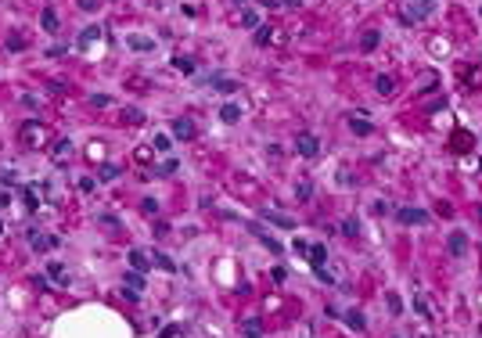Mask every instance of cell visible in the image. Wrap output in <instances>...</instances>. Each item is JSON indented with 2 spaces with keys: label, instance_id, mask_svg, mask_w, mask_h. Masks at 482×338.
<instances>
[{
  "label": "cell",
  "instance_id": "obj_38",
  "mask_svg": "<svg viewBox=\"0 0 482 338\" xmlns=\"http://www.w3.org/2000/svg\"><path fill=\"white\" fill-rule=\"evenodd\" d=\"M0 231H4V227H0Z\"/></svg>",
  "mask_w": 482,
  "mask_h": 338
},
{
  "label": "cell",
  "instance_id": "obj_6",
  "mask_svg": "<svg viewBox=\"0 0 482 338\" xmlns=\"http://www.w3.org/2000/svg\"><path fill=\"white\" fill-rule=\"evenodd\" d=\"M248 231H252V234H256V237H259V241H263V245H266V249H270V252H274V255H281V241H274V237H270V234H263V227H259V223H248Z\"/></svg>",
  "mask_w": 482,
  "mask_h": 338
},
{
  "label": "cell",
  "instance_id": "obj_19",
  "mask_svg": "<svg viewBox=\"0 0 482 338\" xmlns=\"http://www.w3.org/2000/svg\"><path fill=\"white\" fill-rule=\"evenodd\" d=\"M220 115H223V123H238V119H241V108H238V105H223V108H220Z\"/></svg>",
  "mask_w": 482,
  "mask_h": 338
},
{
  "label": "cell",
  "instance_id": "obj_10",
  "mask_svg": "<svg viewBox=\"0 0 482 338\" xmlns=\"http://www.w3.org/2000/svg\"><path fill=\"white\" fill-rule=\"evenodd\" d=\"M126 285H130V291H133V295H137V291H144V288H148V285H144V273H141V270H130V273H126Z\"/></svg>",
  "mask_w": 482,
  "mask_h": 338
},
{
  "label": "cell",
  "instance_id": "obj_35",
  "mask_svg": "<svg viewBox=\"0 0 482 338\" xmlns=\"http://www.w3.org/2000/svg\"><path fill=\"white\" fill-rule=\"evenodd\" d=\"M342 231H346L349 237H356V223H353V220H346V223H342Z\"/></svg>",
  "mask_w": 482,
  "mask_h": 338
},
{
  "label": "cell",
  "instance_id": "obj_29",
  "mask_svg": "<svg viewBox=\"0 0 482 338\" xmlns=\"http://www.w3.org/2000/svg\"><path fill=\"white\" fill-rule=\"evenodd\" d=\"M94 187H97V184H94L90 177H83V180H79V191H83V195H94Z\"/></svg>",
  "mask_w": 482,
  "mask_h": 338
},
{
  "label": "cell",
  "instance_id": "obj_30",
  "mask_svg": "<svg viewBox=\"0 0 482 338\" xmlns=\"http://www.w3.org/2000/svg\"><path fill=\"white\" fill-rule=\"evenodd\" d=\"M414 309H418V313H421V317H432V313H428V302H425V299H421V295H418V299H414Z\"/></svg>",
  "mask_w": 482,
  "mask_h": 338
},
{
  "label": "cell",
  "instance_id": "obj_11",
  "mask_svg": "<svg viewBox=\"0 0 482 338\" xmlns=\"http://www.w3.org/2000/svg\"><path fill=\"white\" fill-rule=\"evenodd\" d=\"M40 22H43V29H47V33H58V15H54V7H43Z\"/></svg>",
  "mask_w": 482,
  "mask_h": 338
},
{
  "label": "cell",
  "instance_id": "obj_36",
  "mask_svg": "<svg viewBox=\"0 0 482 338\" xmlns=\"http://www.w3.org/2000/svg\"><path fill=\"white\" fill-rule=\"evenodd\" d=\"M79 7H83V11H94V7H97V0H79Z\"/></svg>",
  "mask_w": 482,
  "mask_h": 338
},
{
  "label": "cell",
  "instance_id": "obj_31",
  "mask_svg": "<svg viewBox=\"0 0 482 338\" xmlns=\"http://www.w3.org/2000/svg\"><path fill=\"white\" fill-rule=\"evenodd\" d=\"M295 195H299V202H306V198H310V184H306V180H302V184L295 187Z\"/></svg>",
  "mask_w": 482,
  "mask_h": 338
},
{
  "label": "cell",
  "instance_id": "obj_28",
  "mask_svg": "<svg viewBox=\"0 0 482 338\" xmlns=\"http://www.w3.org/2000/svg\"><path fill=\"white\" fill-rule=\"evenodd\" d=\"M173 65H177L180 72H194V61H191V58H177V61H173Z\"/></svg>",
  "mask_w": 482,
  "mask_h": 338
},
{
  "label": "cell",
  "instance_id": "obj_16",
  "mask_svg": "<svg viewBox=\"0 0 482 338\" xmlns=\"http://www.w3.org/2000/svg\"><path fill=\"white\" fill-rule=\"evenodd\" d=\"M241 22H245V29H256V25H259V11H252V7H241Z\"/></svg>",
  "mask_w": 482,
  "mask_h": 338
},
{
  "label": "cell",
  "instance_id": "obj_24",
  "mask_svg": "<svg viewBox=\"0 0 482 338\" xmlns=\"http://www.w3.org/2000/svg\"><path fill=\"white\" fill-rule=\"evenodd\" d=\"M69 151H72V144H69V141H61L58 148H54V162H61V159H69Z\"/></svg>",
  "mask_w": 482,
  "mask_h": 338
},
{
  "label": "cell",
  "instance_id": "obj_1",
  "mask_svg": "<svg viewBox=\"0 0 482 338\" xmlns=\"http://www.w3.org/2000/svg\"><path fill=\"white\" fill-rule=\"evenodd\" d=\"M446 249H450L453 259H464V255H468V237H464V231H450Z\"/></svg>",
  "mask_w": 482,
  "mask_h": 338
},
{
  "label": "cell",
  "instance_id": "obj_8",
  "mask_svg": "<svg viewBox=\"0 0 482 338\" xmlns=\"http://www.w3.org/2000/svg\"><path fill=\"white\" fill-rule=\"evenodd\" d=\"M378 40H382V33H378V29H367L364 36H360V51H364V54H371V51L378 47Z\"/></svg>",
  "mask_w": 482,
  "mask_h": 338
},
{
  "label": "cell",
  "instance_id": "obj_20",
  "mask_svg": "<svg viewBox=\"0 0 482 338\" xmlns=\"http://www.w3.org/2000/svg\"><path fill=\"white\" fill-rule=\"evenodd\" d=\"M346 324L353 327V331H364V317H360V309H349V313H346Z\"/></svg>",
  "mask_w": 482,
  "mask_h": 338
},
{
  "label": "cell",
  "instance_id": "obj_33",
  "mask_svg": "<svg viewBox=\"0 0 482 338\" xmlns=\"http://www.w3.org/2000/svg\"><path fill=\"white\" fill-rule=\"evenodd\" d=\"M151 259H155V263H159V267H162V270H173V263H169V259H166V255H159V252H155V255H151Z\"/></svg>",
  "mask_w": 482,
  "mask_h": 338
},
{
  "label": "cell",
  "instance_id": "obj_27",
  "mask_svg": "<svg viewBox=\"0 0 482 338\" xmlns=\"http://www.w3.org/2000/svg\"><path fill=\"white\" fill-rule=\"evenodd\" d=\"M389 309H392V313H403V302H400L396 291H389Z\"/></svg>",
  "mask_w": 482,
  "mask_h": 338
},
{
  "label": "cell",
  "instance_id": "obj_2",
  "mask_svg": "<svg viewBox=\"0 0 482 338\" xmlns=\"http://www.w3.org/2000/svg\"><path fill=\"white\" fill-rule=\"evenodd\" d=\"M18 133H22V137H25V144H33V148H36V144H47V130H43L40 123H25Z\"/></svg>",
  "mask_w": 482,
  "mask_h": 338
},
{
  "label": "cell",
  "instance_id": "obj_22",
  "mask_svg": "<svg viewBox=\"0 0 482 338\" xmlns=\"http://www.w3.org/2000/svg\"><path fill=\"white\" fill-rule=\"evenodd\" d=\"M97 177H101V180H115V177H119V166H112V162H105Z\"/></svg>",
  "mask_w": 482,
  "mask_h": 338
},
{
  "label": "cell",
  "instance_id": "obj_32",
  "mask_svg": "<svg viewBox=\"0 0 482 338\" xmlns=\"http://www.w3.org/2000/svg\"><path fill=\"white\" fill-rule=\"evenodd\" d=\"M25 202H29V209H36V202H40V198H36V187H25Z\"/></svg>",
  "mask_w": 482,
  "mask_h": 338
},
{
  "label": "cell",
  "instance_id": "obj_25",
  "mask_svg": "<svg viewBox=\"0 0 482 338\" xmlns=\"http://www.w3.org/2000/svg\"><path fill=\"white\" fill-rule=\"evenodd\" d=\"M212 87H216V90H223V94H234V90H238V83H234V79H216Z\"/></svg>",
  "mask_w": 482,
  "mask_h": 338
},
{
  "label": "cell",
  "instance_id": "obj_4",
  "mask_svg": "<svg viewBox=\"0 0 482 338\" xmlns=\"http://www.w3.org/2000/svg\"><path fill=\"white\" fill-rule=\"evenodd\" d=\"M173 137H177V141H194V137H198V126H194L191 119H177V123H173Z\"/></svg>",
  "mask_w": 482,
  "mask_h": 338
},
{
  "label": "cell",
  "instance_id": "obj_12",
  "mask_svg": "<svg viewBox=\"0 0 482 338\" xmlns=\"http://www.w3.org/2000/svg\"><path fill=\"white\" fill-rule=\"evenodd\" d=\"M263 220H270L274 227H295V220H288V216H284V213H270V209H266V213H263Z\"/></svg>",
  "mask_w": 482,
  "mask_h": 338
},
{
  "label": "cell",
  "instance_id": "obj_7",
  "mask_svg": "<svg viewBox=\"0 0 482 338\" xmlns=\"http://www.w3.org/2000/svg\"><path fill=\"white\" fill-rule=\"evenodd\" d=\"M126 47H133V51H155V40H148V36H137V33H130V36H126Z\"/></svg>",
  "mask_w": 482,
  "mask_h": 338
},
{
  "label": "cell",
  "instance_id": "obj_5",
  "mask_svg": "<svg viewBox=\"0 0 482 338\" xmlns=\"http://www.w3.org/2000/svg\"><path fill=\"white\" fill-rule=\"evenodd\" d=\"M396 216H400V223H407V227L410 223H418V227L428 223V213H425V209H400Z\"/></svg>",
  "mask_w": 482,
  "mask_h": 338
},
{
  "label": "cell",
  "instance_id": "obj_3",
  "mask_svg": "<svg viewBox=\"0 0 482 338\" xmlns=\"http://www.w3.org/2000/svg\"><path fill=\"white\" fill-rule=\"evenodd\" d=\"M295 148H299V155H302V159H317L320 144H317V137H313V133H299V141H295Z\"/></svg>",
  "mask_w": 482,
  "mask_h": 338
},
{
  "label": "cell",
  "instance_id": "obj_15",
  "mask_svg": "<svg viewBox=\"0 0 482 338\" xmlns=\"http://www.w3.org/2000/svg\"><path fill=\"white\" fill-rule=\"evenodd\" d=\"M324 259H328V249H324V245H310V263L313 267H324Z\"/></svg>",
  "mask_w": 482,
  "mask_h": 338
},
{
  "label": "cell",
  "instance_id": "obj_17",
  "mask_svg": "<svg viewBox=\"0 0 482 338\" xmlns=\"http://www.w3.org/2000/svg\"><path fill=\"white\" fill-rule=\"evenodd\" d=\"M374 87H378V94H382V97H389V94H392V90H396L392 76H378V83H374Z\"/></svg>",
  "mask_w": 482,
  "mask_h": 338
},
{
  "label": "cell",
  "instance_id": "obj_14",
  "mask_svg": "<svg viewBox=\"0 0 482 338\" xmlns=\"http://www.w3.org/2000/svg\"><path fill=\"white\" fill-rule=\"evenodd\" d=\"M29 245H33L36 252H47V249H54V237H43V234H33V237H29Z\"/></svg>",
  "mask_w": 482,
  "mask_h": 338
},
{
  "label": "cell",
  "instance_id": "obj_13",
  "mask_svg": "<svg viewBox=\"0 0 482 338\" xmlns=\"http://www.w3.org/2000/svg\"><path fill=\"white\" fill-rule=\"evenodd\" d=\"M94 40H101V25H90V29H83V36H79V47H90Z\"/></svg>",
  "mask_w": 482,
  "mask_h": 338
},
{
  "label": "cell",
  "instance_id": "obj_23",
  "mask_svg": "<svg viewBox=\"0 0 482 338\" xmlns=\"http://www.w3.org/2000/svg\"><path fill=\"white\" fill-rule=\"evenodd\" d=\"M47 273H51L54 281H65V267H61L58 259H54V263H47Z\"/></svg>",
  "mask_w": 482,
  "mask_h": 338
},
{
  "label": "cell",
  "instance_id": "obj_21",
  "mask_svg": "<svg viewBox=\"0 0 482 338\" xmlns=\"http://www.w3.org/2000/svg\"><path fill=\"white\" fill-rule=\"evenodd\" d=\"M155 151H169V144H173V137H166V133H155Z\"/></svg>",
  "mask_w": 482,
  "mask_h": 338
},
{
  "label": "cell",
  "instance_id": "obj_18",
  "mask_svg": "<svg viewBox=\"0 0 482 338\" xmlns=\"http://www.w3.org/2000/svg\"><path fill=\"white\" fill-rule=\"evenodd\" d=\"M130 263H133V270H148V252L133 249V252H130Z\"/></svg>",
  "mask_w": 482,
  "mask_h": 338
},
{
  "label": "cell",
  "instance_id": "obj_34",
  "mask_svg": "<svg viewBox=\"0 0 482 338\" xmlns=\"http://www.w3.org/2000/svg\"><path fill=\"white\" fill-rule=\"evenodd\" d=\"M94 105H97V108H108V105H112V97H105V94H97V97H94Z\"/></svg>",
  "mask_w": 482,
  "mask_h": 338
},
{
  "label": "cell",
  "instance_id": "obj_26",
  "mask_svg": "<svg viewBox=\"0 0 482 338\" xmlns=\"http://www.w3.org/2000/svg\"><path fill=\"white\" fill-rule=\"evenodd\" d=\"M270 40H274V33H270V25H263V29L256 33V43H259V47H263V43H270Z\"/></svg>",
  "mask_w": 482,
  "mask_h": 338
},
{
  "label": "cell",
  "instance_id": "obj_9",
  "mask_svg": "<svg viewBox=\"0 0 482 338\" xmlns=\"http://www.w3.org/2000/svg\"><path fill=\"white\" fill-rule=\"evenodd\" d=\"M349 130H353V133H360V137H371V133H374V126H371L367 119H356V115H349Z\"/></svg>",
  "mask_w": 482,
  "mask_h": 338
},
{
  "label": "cell",
  "instance_id": "obj_37",
  "mask_svg": "<svg viewBox=\"0 0 482 338\" xmlns=\"http://www.w3.org/2000/svg\"><path fill=\"white\" fill-rule=\"evenodd\" d=\"M281 4H284V7H299L302 0H281Z\"/></svg>",
  "mask_w": 482,
  "mask_h": 338
}]
</instances>
